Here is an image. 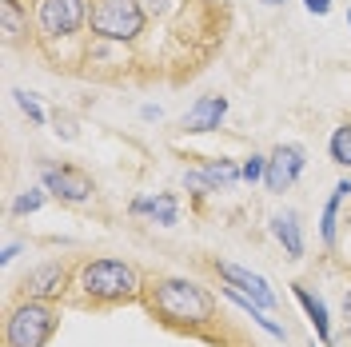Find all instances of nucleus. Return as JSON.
Returning a JSON list of instances; mask_svg holds the SVG:
<instances>
[{
    "label": "nucleus",
    "instance_id": "f257e3e1",
    "mask_svg": "<svg viewBox=\"0 0 351 347\" xmlns=\"http://www.w3.org/2000/svg\"><path fill=\"white\" fill-rule=\"evenodd\" d=\"M144 307L148 315L160 320L172 331H208L216 324V296L196 280H184V276H156L144 280Z\"/></svg>",
    "mask_w": 351,
    "mask_h": 347
},
{
    "label": "nucleus",
    "instance_id": "f03ea898",
    "mask_svg": "<svg viewBox=\"0 0 351 347\" xmlns=\"http://www.w3.org/2000/svg\"><path fill=\"white\" fill-rule=\"evenodd\" d=\"M76 287L84 296V304L92 307H116V304H132L144 296V280L128 260L116 256H96L84 260L76 272Z\"/></svg>",
    "mask_w": 351,
    "mask_h": 347
},
{
    "label": "nucleus",
    "instance_id": "7ed1b4c3",
    "mask_svg": "<svg viewBox=\"0 0 351 347\" xmlns=\"http://www.w3.org/2000/svg\"><path fill=\"white\" fill-rule=\"evenodd\" d=\"M60 327V311L48 300H16L8 307L4 347H44Z\"/></svg>",
    "mask_w": 351,
    "mask_h": 347
},
{
    "label": "nucleus",
    "instance_id": "20e7f679",
    "mask_svg": "<svg viewBox=\"0 0 351 347\" xmlns=\"http://www.w3.org/2000/svg\"><path fill=\"white\" fill-rule=\"evenodd\" d=\"M148 24V12L140 8V0H96L92 12H88V28L96 40H112L124 44L136 40Z\"/></svg>",
    "mask_w": 351,
    "mask_h": 347
},
{
    "label": "nucleus",
    "instance_id": "39448f33",
    "mask_svg": "<svg viewBox=\"0 0 351 347\" xmlns=\"http://www.w3.org/2000/svg\"><path fill=\"white\" fill-rule=\"evenodd\" d=\"M88 0H40L36 8V24L48 40H64V36H76L88 24Z\"/></svg>",
    "mask_w": 351,
    "mask_h": 347
},
{
    "label": "nucleus",
    "instance_id": "423d86ee",
    "mask_svg": "<svg viewBox=\"0 0 351 347\" xmlns=\"http://www.w3.org/2000/svg\"><path fill=\"white\" fill-rule=\"evenodd\" d=\"M40 184L44 192H52L56 200H64V204H88L92 192H96V184H92V176L80 172V168H72V164H44L40 168Z\"/></svg>",
    "mask_w": 351,
    "mask_h": 347
},
{
    "label": "nucleus",
    "instance_id": "0eeeda50",
    "mask_svg": "<svg viewBox=\"0 0 351 347\" xmlns=\"http://www.w3.org/2000/svg\"><path fill=\"white\" fill-rule=\"evenodd\" d=\"M68 280H72V267L60 260H44L36 263L28 276L21 280V300H60L68 291Z\"/></svg>",
    "mask_w": 351,
    "mask_h": 347
},
{
    "label": "nucleus",
    "instance_id": "6e6552de",
    "mask_svg": "<svg viewBox=\"0 0 351 347\" xmlns=\"http://www.w3.org/2000/svg\"><path fill=\"white\" fill-rule=\"evenodd\" d=\"M304 148L300 144H280L276 152L267 156V176H263V184H267V192L284 195L295 180H300V172H304Z\"/></svg>",
    "mask_w": 351,
    "mask_h": 347
},
{
    "label": "nucleus",
    "instance_id": "1a4fd4ad",
    "mask_svg": "<svg viewBox=\"0 0 351 347\" xmlns=\"http://www.w3.org/2000/svg\"><path fill=\"white\" fill-rule=\"evenodd\" d=\"M212 267H216L219 280L232 283V287H240L243 296H247V300H256L263 311H271V307H276V291H271V287H267V280H263V276H256L252 267H240V263H228V260H216Z\"/></svg>",
    "mask_w": 351,
    "mask_h": 347
},
{
    "label": "nucleus",
    "instance_id": "9d476101",
    "mask_svg": "<svg viewBox=\"0 0 351 347\" xmlns=\"http://www.w3.org/2000/svg\"><path fill=\"white\" fill-rule=\"evenodd\" d=\"M228 116V96H199L192 108L184 112V132H192V136H199V132H216L219 120Z\"/></svg>",
    "mask_w": 351,
    "mask_h": 347
},
{
    "label": "nucleus",
    "instance_id": "9b49d317",
    "mask_svg": "<svg viewBox=\"0 0 351 347\" xmlns=\"http://www.w3.org/2000/svg\"><path fill=\"white\" fill-rule=\"evenodd\" d=\"M132 216H152L160 228H172L180 219V204L172 192H156V195H136L132 200Z\"/></svg>",
    "mask_w": 351,
    "mask_h": 347
},
{
    "label": "nucleus",
    "instance_id": "f8f14e48",
    "mask_svg": "<svg viewBox=\"0 0 351 347\" xmlns=\"http://www.w3.org/2000/svg\"><path fill=\"white\" fill-rule=\"evenodd\" d=\"M295 300H300V307L307 311V320H311V327H315V335H319V344L331 347V315H328V304L307 287V283H295Z\"/></svg>",
    "mask_w": 351,
    "mask_h": 347
},
{
    "label": "nucleus",
    "instance_id": "ddd939ff",
    "mask_svg": "<svg viewBox=\"0 0 351 347\" xmlns=\"http://www.w3.org/2000/svg\"><path fill=\"white\" fill-rule=\"evenodd\" d=\"M351 195V176L348 180H339L335 188H331L328 204H324V216H319V236H324V243L328 248H335V236H339V204Z\"/></svg>",
    "mask_w": 351,
    "mask_h": 347
},
{
    "label": "nucleus",
    "instance_id": "4468645a",
    "mask_svg": "<svg viewBox=\"0 0 351 347\" xmlns=\"http://www.w3.org/2000/svg\"><path fill=\"white\" fill-rule=\"evenodd\" d=\"M223 300H232V304L240 307L243 315H252V324H256V327H263V331H267L271 339H280V344L287 339V331H284V327L276 324V320H267V315H263V307L256 304V300H247V296H243L240 287H232V283H228V287H223Z\"/></svg>",
    "mask_w": 351,
    "mask_h": 347
},
{
    "label": "nucleus",
    "instance_id": "2eb2a0df",
    "mask_svg": "<svg viewBox=\"0 0 351 347\" xmlns=\"http://www.w3.org/2000/svg\"><path fill=\"white\" fill-rule=\"evenodd\" d=\"M271 232H276V239L284 243L287 260H300V256H304V232H300V216H295V212L271 216Z\"/></svg>",
    "mask_w": 351,
    "mask_h": 347
},
{
    "label": "nucleus",
    "instance_id": "dca6fc26",
    "mask_svg": "<svg viewBox=\"0 0 351 347\" xmlns=\"http://www.w3.org/2000/svg\"><path fill=\"white\" fill-rule=\"evenodd\" d=\"M0 21H4V40H21L28 32V12L21 8V0H0Z\"/></svg>",
    "mask_w": 351,
    "mask_h": 347
},
{
    "label": "nucleus",
    "instance_id": "f3484780",
    "mask_svg": "<svg viewBox=\"0 0 351 347\" xmlns=\"http://www.w3.org/2000/svg\"><path fill=\"white\" fill-rule=\"evenodd\" d=\"M204 172L212 176V184H216V188H232V184H240V180H243V172H240V164H236V160H208V164H204Z\"/></svg>",
    "mask_w": 351,
    "mask_h": 347
},
{
    "label": "nucleus",
    "instance_id": "a211bd4d",
    "mask_svg": "<svg viewBox=\"0 0 351 347\" xmlns=\"http://www.w3.org/2000/svg\"><path fill=\"white\" fill-rule=\"evenodd\" d=\"M328 152H331V160H335L339 168H351V124H343V128L331 132Z\"/></svg>",
    "mask_w": 351,
    "mask_h": 347
},
{
    "label": "nucleus",
    "instance_id": "6ab92c4d",
    "mask_svg": "<svg viewBox=\"0 0 351 347\" xmlns=\"http://www.w3.org/2000/svg\"><path fill=\"white\" fill-rule=\"evenodd\" d=\"M44 204V188H32V192H21L12 200V216H32L36 208Z\"/></svg>",
    "mask_w": 351,
    "mask_h": 347
},
{
    "label": "nucleus",
    "instance_id": "aec40b11",
    "mask_svg": "<svg viewBox=\"0 0 351 347\" xmlns=\"http://www.w3.org/2000/svg\"><path fill=\"white\" fill-rule=\"evenodd\" d=\"M12 96H16V104H21V112L28 116V120H32V124H44V120H48V116H44V108L36 104V96H32V92H24V88H16Z\"/></svg>",
    "mask_w": 351,
    "mask_h": 347
},
{
    "label": "nucleus",
    "instance_id": "412c9836",
    "mask_svg": "<svg viewBox=\"0 0 351 347\" xmlns=\"http://www.w3.org/2000/svg\"><path fill=\"white\" fill-rule=\"evenodd\" d=\"M184 188H192V195H212V192H219L216 184H212V176L204 172H184Z\"/></svg>",
    "mask_w": 351,
    "mask_h": 347
},
{
    "label": "nucleus",
    "instance_id": "4be33fe9",
    "mask_svg": "<svg viewBox=\"0 0 351 347\" xmlns=\"http://www.w3.org/2000/svg\"><path fill=\"white\" fill-rule=\"evenodd\" d=\"M240 172H243V180H247V184H256V180H263V176H267V156L252 152V156H247V160L240 164Z\"/></svg>",
    "mask_w": 351,
    "mask_h": 347
},
{
    "label": "nucleus",
    "instance_id": "5701e85b",
    "mask_svg": "<svg viewBox=\"0 0 351 347\" xmlns=\"http://www.w3.org/2000/svg\"><path fill=\"white\" fill-rule=\"evenodd\" d=\"M304 8L311 12V16H328V12H331V0H304Z\"/></svg>",
    "mask_w": 351,
    "mask_h": 347
},
{
    "label": "nucleus",
    "instance_id": "b1692460",
    "mask_svg": "<svg viewBox=\"0 0 351 347\" xmlns=\"http://www.w3.org/2000/svg\"><path fill=\"white\" fill-rule=\"evenodd\" d=\"M140 8H144L148 16H164V8H168V0H140Z\"/></svg>",
    "mask_w": 351,
    "mask_h": 347
},
{
    "label": "nucleus",
    "instance_id": "393cba45",
    "mask_svg": "<svg viewBox=\"0 0 351 347\" xmlns=\"http://www.w3.org/2000/svg\"><path fill=\"white\" fill-rule=\"evenodd\" d=\"M16 256H21V243H8V248H4V256H0V260H4V263H12V260H16Z\"/></svg>",
    "mask_w": 351,
    "mask_h": 347
},
{
    "label": "nucleus",
    "instance_id": "a878e982",
    "mask_svg": "<svg viewBox=\"0 0 351 347\" xmlns=\"http://www.w3.org/2000/svg\"><path fill=\"white\" fill-rule=\"evenodd\" d=\"M343 320L351 324V283H348V291H343Z\"/></svg>",
    "mask_w": 351,
    "mask_h": 347
},
{
    "label": "nucleus",
    "instance_id": "bb28decb",
    "mask_svg": "<svg viewBox=\"0 0 351 347\" xmlns=\"http://www.w3.org/2000/svg\"><path fill=\"white\" fill-rule=\"evenodd\" d=\"M263 4H284V0H263Z\"/></svg>",
    "mask_w": 351,
    "mask_h": 347
},
{
    "label": "nucleus",
    "instance_id": "cd10ccee",
    "mask_svg": "<svg viewBox=\"0 0 351 347\" xmlns=\"http://www.w3.org/2000/svg\"><path fill=\"white\" fill-rule=\"evenodd\" d=\"M348 24H351V8H348Z\"/></svg>",
    "mask_w": 351,
    "mask_h": 347
},
{
    "label": "nucleus",
    "instance_id": "c85d7f7f",
    "mask_svg": "<svg viewBox=\"0 0 351 347\" xmlns=\"http://www.w3.org/2000/svg\"><path fill=\"white\" fill-rule=\"evenodd\" d=\"M348 335H351V324H348Z\"/></svg>",
    "mask_w": 351,
    "mask_h": 347
}]
</instances>
